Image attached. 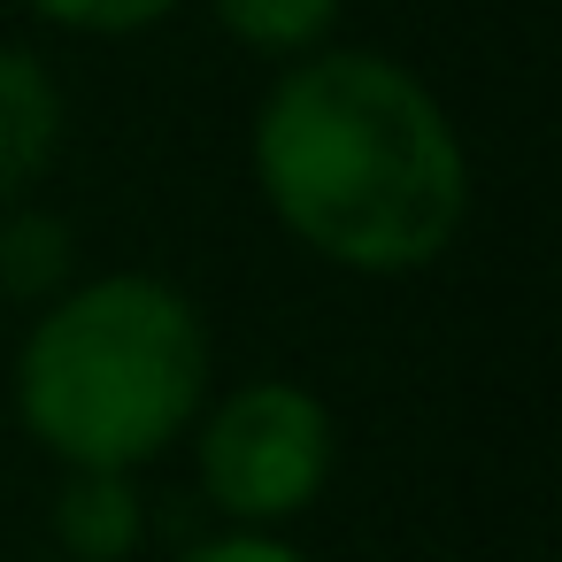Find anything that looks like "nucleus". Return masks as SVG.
<instances>
[{
    "mask_svg": "<svg viewBox=\"0 0 562 562\" xmlns=\"http://www.w3.org/2000/svg\"><path fill=\"white\" fill-rule=\"evenodd\" d=\"M209 16L232 47H247L262 63H293L339 32L347 0H209Z\"/></svg>",
    "mask_w": 562,
    "mask_h": 562,
    "instance_id": "obj_7",
    "label": "nucleus"
},
{
    "mask_svg": "<svg viewBox=\"0 0 562 562\" xmlns=\"http://www.w3.org/2000/svg\"><path fill=\"white\" fill-rule=\"evenodd\" d=\"M186 439L201 501L247 531L301 524L339 470V424L301 378H247L232 393H209Z\"/></svg>",
    "mask_w": 562,
    "mask_h": 562,
    "instance_id": "obj_3",
    "label": "nucleus"
},
{
    "mask_svg": "<svg viewBox=\"0 0 562 562\" xmlns=\"http://www.w3.org/2000/svg\"><path fill=\"white\" fill-rule=\"evenodd\" d=\"M47 531H55L63 562H132L147 547L139 470H63Z\"/></svg>",
    "mask_w": 562,
    "mask_h": 562,
    "instance_id": "obj_5",
    "label": "nucleus"
},
{
    "mask_svg": "<svg viewBox=\"0 0 562 562\" xmlns=\"http://www.w3.org/2000/svg\"><path fill=\"white\" fill-rule=\"evenodd\" d=\"M78 278V232L47 209L9 201L0 209V293L9 301H55Z\"/></svg>",
    "mask_w": 562,
    "mask_h": 562,
    "instance_id": "obj_6",
    "label": "nucleus"
},
{
    "mask_svg": "<svg viewBox=\"0 0 562 562\" xmlns=\"http://www.w3.org/2000/svg\"><path fill=\"white\" fill-rule=\"evenodd\" d=\"M24 9L70 40H139V32L170 24L186 0H24Z\"/></svg>",
    "mask_w": 562,
    "mask_h": 562,
    "instance_id": "obj_8",
    "label": "nucleus"
},
{
    "mask_svg": "<svg viewBox=\"0 0 562 562\" xmlns=\"http://www.w3.org/2000/svg\"><path fill=\"white\" fill-rule=\"evenodd\" d=\"M63 132H70L63 78L32 47H0V209L24 201L55 170Z\"/></svg>",
    "mask_w": 562,
    "mask_h": 562,
    "instance_id": "obj_4",
    "label": "nucleus"
},
{
    "mask_svg": "<svg viewBox=\"0 0 562 562\" xmlns=\"http://www.w3.org/2000/svg\"><path fill=\"white\" fill-rule=\"evenodd\" d=\"M278 232L347 278H424L470 224V147L447 101L378 47L278 63L247 124Z\"/></svg>",
    "mask_w": 562,
    "mask_h": 562,
    "instance_id": "obj_1",
    "label": "nucleus"
},
{
    "mask_svg": "<svg viewBox=\"0 0 562 562\" xmlns=\"http://www.w3.org/2000/svg\"><path fill=\"white\" fill-rule=\"evenodd\" d=\"M209 316L155 270L70 278L16 347V424L63 470H147L209 401Z\"/></svg>",
    "mask_w": 562,
    "mask_h": 562,
    "instance_id": "obj_2",
    "label": "nucleus"
},
{
    "mask_svg": "<svg viewBox=\"0 0 562 562\" xmlns=\"http://www.w3.org/2000/svg\"><path fill=\"white\" fill-rule=\"evenodd\" d=\"M178 562H316L308 547H293L285 531H247V524H224L216 539L186 547Z\"/></svg>",
    "mask_w": 562,
    "mask_h": 562,
    "instance_id": "obj_9",
    "label": "nucleus"
}]
</instances>
